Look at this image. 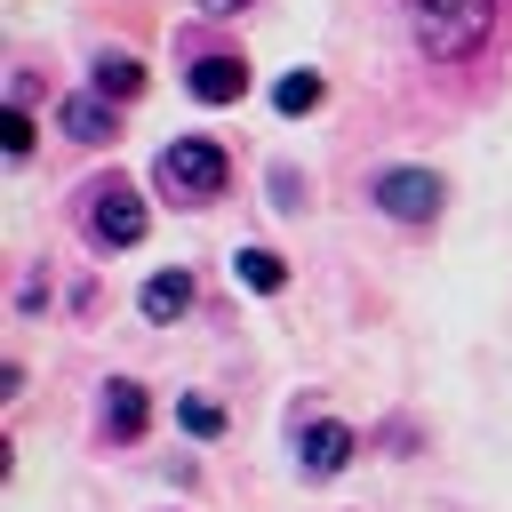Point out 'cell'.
<instances>
[{
    "mask_svg": "<svg viewBox=\"0 0 512 512\" xmlns=\"http://www.w3.org/2000/svg\"><path fill=\"white\" fill-rule=\"evenodd\" d=\"M232 280L256 288V296H280V288H288V256H272V248L248 240V248H232Z\"/></svg>",
    "mask_w": 512,
    "mask_h": 512,
    "instance_id": "obj_10",
    "label": "cell"
},
{
    "mask_svg": "<svg viewBox=\"0 0 512 512\" xmlns=\"http://www.w3.org/2000/svg\"><path fill=\"white\" fill-rule=\"evenodd\" d=\"M352 456H360L352 424H336V416H312V424H296V464H304V480H336Z\"/></svg>",
    "mask_w": 512,
    "mask_h": 512,
    "instance_id": "obj_5",
    "label": "cell"
},
{
    "mask_svg": "<svg viewBox=\"0 0 512 512\" xmlns=\"http://www.w3.org/2000/svg\"><path fill=\"white\" fill-rule=\"evenodd\" d=\"M192 296H200V288H192V272L176 264V272H152V280L136 288V312H144L152 328H168V320H184V312H192Z\"/></svg>",
    "mask_w": 512,
    "mask_h": 512,
    "instance_id": "obj_8",
    "label": "cell"
},
{
    "mask_svg": "<svg viewBox=\"0 0 512 512\" xmlns=\"http://www.w3.org/2000/svg\"><path fill=\"white\" fill-rule=\"evenodd\" d=\"M0 144H8V160H24V152H32V112H24L16 96H8V120H0Z\"/></svg>",
    "mask_w": 512,
    "mask_h": 512,
    "instance_id": "obj_14",
    "label": "cell"
},
{
    "mask_svg": "<svg viewBox=\"0 0 512 512\" xmlns=\"http://www.w3.org/2000/svg\"><path fill=\"white\" fill-rule=\"evenodd\" d=\"M88 88H104L112 104H136V96H144V64H136V56H96Z\"/></svg>",
    "mask_w": 512,
    "mask_h": 512,
    "instance_id": "obj_11",
    "label": "cell"
},
{
    "mask_svg": "<svg viewBox=\"0 0 512 512\" xmlns=\"http://www.w3.org/2000/svg\"><path fill=\"white\" fill-rule=\"evenodd\" d=\"M272 208H304V176H296L288 160L272 168Z\"/></svg>",
    "mask_w": 512,
    "mask_h": 512,
    "instance_id": "obj_15",
    "label": "cell"
},
{
    "mask_svg": "<svg viewBox=\"0 0 512 512\" xmlns=\"http://www.w3.org/2000/svg\"><path fill=\"white\" fill-rule=\"evenodd\" d=\"M144 232H152V208L136 200V184H120V176L88 184V240L96 248H136Z\"/></svg>",
    "mask_w": 512,
    "mask_h": 512,
    "instance_id": "obj_3",
    "label": "cell"
},
{
    "mask_svg": "<svg viewBox=\"0 0 512 512\" xmlns=\"http://www.w3.org/2000/svg\"><path fill=\"white\" fill-rule=\"evenodd\" d=\"M248 0H200V16H240Z\"/></svg>",
    "mask_w": 512,
    "mask_h": 512,
    "instance_id": "obj_16",
    "label": "cell"
},
{
    "mask_svg": "<svg viewBox=\"0 0 512 512\" xmlns=\"http://www.w3.org/2000/svg\"><path fill=\"white\" fill-rule=\"evenodd\" d=\"M368 200H376L392 224H432L440 200H448V184H440L432 168H384V176L368 184Z\"/></svg>",
    "mask_w": 512,
    "mask_h": 512,
    "instance_id": "obj_4",
    "label": "cell"
},
{
    "mask_svg": "<svg viewBox=\"0 0 512 512\" xmlns=\"http://www.w3.org/2000/svg\"><path fill=\"white\" fill-rule=\"evenodd\" d=\"M184 88H192L200 104H240V96H248V64L216 48V56H200V64L184 72Z\"/></svg>",
    "mask_w": 512,
    "mask_h": 512,
    "instance_id": "obj_7",
    "label": "cell"
},
{
    "mask_svg": "<svg viewBox=\"0 0 512 512\" xmlns=\"http://www.w3.org/2000/svg\"><path fill=\"white\" fill-rule=\"evenodd\" d=\"M176 424H184L192 440H216V432H224V400H208V392H184V400H176Z\"/></svg>",
    "mask_w": 512,
    "mask_h": 512,
    "instance_id": "obj_13",
    "label": "cell"
},
{
    "mask_svg": "<svg viewBox=\"0 0 512 512\" xmlns=\"http://www.w3.org/2000/svg\"><path fill=\"white\" fill-rule=\"evenodd\" d=\"M144 424H152L144 384H136V376H112V384H104V432H112V440H144Z\"/></svg>",
    "mask_w": 512,
    "mask_h": 512,
    "instance_id": "obj_9",
    "label": "cell"
},
{
    "mask_svg": "<svg viewBox=\"0 0 512 512\" xmlns=\"http://www.w3.org/2000/svg\"><path fill=\"white\" fill-rule=\"evenodd\" d=\"M272 104H280L288 120H304V112H320V104H328V80L296 64V72H280V88H272Z\"/></svg>",
    "mask_w": 512,
    "mask_h": 512,
    "instance_id": "obj_12",
    "label": "cell"
},
{
    "mask_svg": "<svg viewBox=\"0 0 512 512\" xmlns=\"http://www.w3.org/2000/svg\"><path fill=\"white\" fill-rule=\"evenodd\" d=\"M400 8H408V40L432 64H472L496 24V0H400Z\"/></svg>",
    "mask_w": 512,
    "mask_h": 512,
    "instance_id": "obj_1",
    "label": "cell"
},
{
    "mask_svg": "<svg viewBox=\"0 0 512 512\" xmlns=\"http://www.w3.org/2000/svg\"><path fill=\"white\" fill-rule=\"evenodd\" d=\"M152 184H160L168 200H184V208H208V200L232 184V160H224L216 136H176V144L152 160Z\"/></svg>",
    "mask_w": 512,
    "mask_h": 512,
    "instance_id": "obj_2",
    "label": "cell"
},
{
    "mask_svg": "<svg viewBox=\"0 0 512 512\" xmlns=\"http://www.w3.org/2000/svg\"><path fill=\"white\" fill-rule=\"evenodd\" d=\"M56 128H64L72 144H88V152H96V144H112V136H120V112H112V96H104V88H80V96H64V104H56Z\"/></svg>",
    "mask_w": 512,
    "mask_h": 512,
    "instance_id": "obj_6",
    "label": "cell"
}]
</instances>
